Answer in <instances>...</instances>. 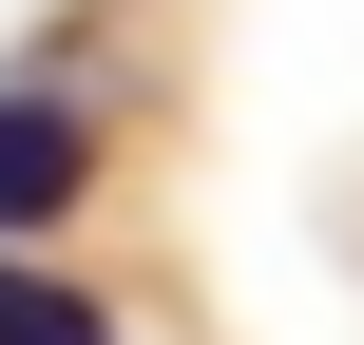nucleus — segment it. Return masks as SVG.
I'll return each mask as SVG.
<instances>
[{"mask_svg":"<svg viewBox=\"0 0 364 345\" xmlns=\"http://www.w3.org/2000/svg\"><path fill=\"white\" fill-rule=\"evenodd\" d=\"M0 345H115V307H96L77 269H38V250H0Z\"/></svg>","mask_w":364,"mask_h":345,"instance_id":"f03ea898","label":"nucleus"},{"mask_svg":"<svg viewBox=\"0 0 364 345\" xmlns=\"http://www.w3.org/2000/svg\"><path fill=\"white\" fill-rule=\"evenodd\" d=\"M77 173H96V134H77L58 96H0V230H38V211H77Z\"/></svg>","mask_w":364,"mask_h":345,"instance_id":"f257e3e1","label":"nucleus"}]
</instances>
